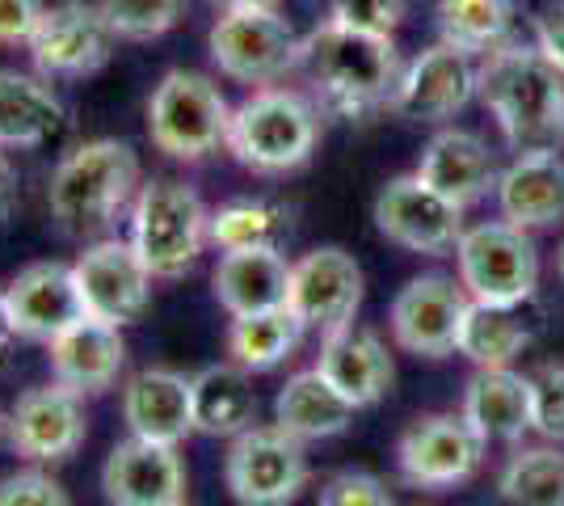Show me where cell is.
I'll use <instances>...</instances> for the list:
<instances>
[{
    "label": "cell",
    "mask_w": 564,
    "mask_h": 506,
    "mask_svg": "<svg viewBox=\"0 0 564 506\" xmlns=\"http://www.w3.org/2000/svg\"><path fill=\"white\" fill-rule=\"evenodd\" d=\"M182 506H186V503H182Z\"/></svg>",
    "instance_id": "7dc6e473"
},
{
    "label": "cell",
    "mask_w": 564,
    "mask_h": 506,
    "mask_svg": "<svg viewBox=\"0 0 564 506\" xmlns=\"http://www.w3.org/2000/svg\"><path fill=\"white\" fill-rule=\"evenodd\" d=\"M22 203V182H18V165L9 161V148H0V224L18 212Z\"/></svg>",
    "instance_id": "b9f144b4"
},
{
    "label": "cell",
    "mask_w": 564,
    "mask_h": 506,
    "mask_svg": "<svg viewBox=\"0 0 564 506\" xmlns=\"http://www.w3.org/2000/svg\"><path fill=\"white\" fill-rule=\"evenodd\" d=\"M497 207L501 219L518 228H556L564 224V157L556 144L527 148L497 173Z\"/></svg>",
    "instance_id": "44dd1931"
},
{
    "label": "cell",
    "mask_w": 564,
    "mask_h": 506,
    "mask_svg": "<svg viewBox=\"0 0 564 506\" xmlns=\"http://www.w3.org/2000/svg\"><path fill=\"white\" fill-rule=\"evenodd\" d=\"M295 73L304 76V94L321 106V115L367 122L379 110H392L404 60L392 34H371L325 18L304 34Z\"/></svg>",
    "instance_id": "6da1fadb"
},
{
    "label": "cell",
    "mask_w": 564,
    "mask_h": 506,
    "mask_svg": "<svg viewBox=\"0 0 564 506\" xmlns=\"http://www.w3.org/2000/svg\"><path fill=\"white\" fill-rule=\"evenodd\" d=\"M127 241L135 245L152 279H182L212 245V207L182 177H152L131 203Z\"/></svg>",
    "instance_id": "5b68a950"
},
{
    "label": "cell",
    "mask_w": 564,
    "mask_h": 506,
    "mask_svg": "<svg viewBox=\"0 0 564 506\" xmlns=\"http://www.w3.org/2000/svg\"><path fill=\"white\" fill-rule=\"evenodd\" d=\"M464 418L485 443H518L531 431V376L514 367H480L464 388Z\"/></svg>",
    "instance_id": "4316f807"
},
{
    "label": "cell",
    "mask_w": 564,
    "mask_h": 506,
    "mask_svg": "<svg viewBox=\"0 0 564 506\" xmlns=\"http://www.w3.org/2000/svg\"><path fill=\"white\" fill-rule=\"evenodd\" d=\"M321 106L304 89H286V85H261L232 106L228 122V152L236 165L261 177H279L295 173L312 161V152L321 144Z\"/></svg>",
    "instance_id": "277c9868"
},
{
    "label": "cell",
    "mask_w": 564,
    "mask_h": 506,
    "mask_svg": "<svg viewBox=\"0 0 564 506\" xmlns=\"http://www.w3.org/2000/svg\"><path fill=\"white\" fill-rule=\"evenodd\" d=\"M531 431L547 443H564V367L556 363L531 376Z\"/></svg>",
    "instance_id": "d590c367"
},
{
    "label": "cell",
    "mask_w": 564,
    "mask_h": 506,
    "mask_svg": "<svg viewBox=\"0 0 564 506\" xmlns=\"http://www.w3.org/2000/svg\"><path fill=\"white\" fill-rule=\"evenodd\" d=\"M140 194V157L135 148L97 136L59 157L47 182V212L68 237H94L115 224Z\"/></svg>",
    "instance_id": "3957f363"
},
{
    "label": "cell",
    "mask_w": 564,
    "mask_h": 506,
    "mask_svg": "<svg viewBox=\"0 0 564 506\" xmlns=\"http://www.w3.org/2000/svg\"><path fill=\"white\" fill-rule=\"evenodd\" d=\"M316 372L350 401L354 410H367V406L383 401L392 392V380H397V363L388 355L383 337L376 330L354 325V321L321 337Z\"/></svg>",
    "instance_id": "ffe728a7"
},
{
    "label": "cell",
    "mask_w": 564,
    "mask_h": 506,
    "mask_svg": "<svg viewBox=\"0 0 564 506\" xmlns=\"http://www.w3.org/2000/svg\"><path fill=\"white\" fill-rule=\"evenodd\" d=\"M118 39L106 13L97 9V0H59L47 4L39 30L30 34V60L34 73L47 80H85V76L101 73L115 55Z\"/></svg>",
    "instance_id": "30bf717a"
},
{
    "label": "cell",
    "mask_w": 564,
    "mask_h": 506,
    "mask_svg": "<svg viewBox=\"0 0 564 506\" xmlns=\"http://www.w3.org/2000/svg\"><path fill=\"white\" fill-rule=\"evenodd\" d=\"M0 443H9V413L0 410Z\"/></svg>",
    "instance_id": "f6af8a7d"
},
{
    "label": "cell",
    "mask_w": 564,
    "mask_h": 506,
    "mask_svg": "<svg viewBox=\"0 0 564 506\" xmlns=\"http://www.w3.org/2000/svg\"><path fill=\"white\" fill-rule=\"evenodd\" d=\"M304 334L307 325L286 304L265 309V313L232 316V325H228V359L240 363L245 372H274L300 351Z\"/></svg>",
    "instance_id": "f546056e"
},
{
    "label": "cell",
    "mask_w": 564,
    "mask_h": 506,
    "mask_svg": "<svg viewBox=\"0 0 564 506\" xmlns=\"http://www.w3.org/2000/svg\"><path fill=\"white\" fill-rule=\"evenodd\" d=\"M228 122H232V106L224 89L194 68L165 73L148 97V140L156 152L186 165L228 148Z\"/></svg>",
    "instance_id": "8992f818"
},
{
    "label": "cell",
    "mask_w": 564,
    "mask_h": 506,
    "mask_svg": "<svg viewBox=\"0 0 564 506\" xmlns=\"http://www.w3.org/2000/svg\"><path fill=\"white\" fill-rule=\"evenodd\" d=\"M118 43H152L186 22L189 0H97Z\"/></svg>",
    "instance_id": "e575fe53"
},
{
    "label": "cell",
    "mask_w": 564,
    "mask_h": 506,
    "mask_svg": "<svg viewBox=\"0 0 564 506\" xmlns=\"http://www.w3.org/2000/svg\"><path fill=\"white\" fill-rule=\"evenodd\" d=\"M485 448L489 443L471 431L464 413H425L400 434L397 469L417 489H455L476 477Z\"/></svg>",
    "instance_id": "4fadbf2b"
},
{
    "label": "cell",
    "mask_w": 564,
    "mask_h": 506,
    "mask_svg": "<svg viewBox=\"0 0 564 506\" xmlns=\"http://www.w3.org/2000/svg\"><path fill=\"white\" fill-rule=\"evenodd\" d=\"M354 413L358 410H354L350 401H346L316 367L295 372V376L279 388V397H274V422H279L286 434L304 439V443L346 434L354 422Z\"/></svg>",
    "instance_id": "f1b7e54d"
},
{
    "label": "cell",
    "mask_w": 564,
    "mask_h": 506,
    "mask_svg": "<svg viewBox=\"0 0 564 506\" xmlns=\"http://www.w3.org/2000/svg\"><path fill=\"white\" fill-rule=\"evenodd\" d=\"M0 506H68V494L43 464H25L0 482Z\"/></svg>",
    "instance_id": "74e56055"
},
{
    "label": "cell",
    "mask_w": 564,
    "mask_h": 506,
    "mask_svg": "<svg viewBox=\"0 0 564 506\" xmlns=\"http://www.w3.org/2000/svg\"><path fill=\"white\" fill-rule=\"evenodd\" d=\"M535 47L564 73V0L547 4L540 18H535Z\"/></svg>",
    "instance_id": "60d3db41"
},
{
    "label": "cell",
    "mask_w": 564,
    "mask_h": 506,
    "mask_svg": "<svg viewBox=\"0 0 564 506\" xmlns=\"http://www.w3.org/2000/svg\"><path fill=\"white\" fill-rule=\"evenodd\" d=\"M531 342H535V330L527 321V304L501 309V304L471 300L464 330H459V355L476 367H510Z\"/></svg>",
    "instance_id": "4dcf8cb0"
},
{
    "label": "cell",
    "mask_w": 564,
    "mask_h": 506,
    "mask_svg": "<svg viewBox=\"0 0 564 506\" xmlns=\"http://www.w3.org/2000/svg\"><path fill=\"white\" fill-rule=\"evenodd\" d=\"M362 304V266L354 262L341 245L307 249L304 258L291 262V288L286 309L304 321L307 330L333 334L350 325Z\"/></svg>",
    "instance_id": "e0dca14e"
},
{
    "label": "cell",
    "mask_w": 564,
    "mask_h": 506,
    "mask_svg": "<svg viewBox=\"0 0 564 506\" xmlns=\"http://www.w3.org/2000/svg\"><path fill=\"white\" fill-rule=\"evenodd\" d=\"M122 422L127 431L152 443H186L194 431V392L189 376L173 367H143L122 385Z\"/></svg>",
    "instance_id": "603a6c76"
},
{
    "label": "cell",
    "mask_w": 564,
    "mask_h": 506,
    "mask_svg": "<svg viewBox=\"0 0 564 506\" xmlns=\"http://www.w3.org/2000/svg\"><path fill=\"white\" fill-rule=\"evenodd\" d=\"M304 34L282 18V9H224L207 34V51L219 76L236 85H279L300 68Z\"/></svg>",
    "instance_id": "ba28073f"
},
{
    "label": "cell",
    "mask_w": 564,
    "mask_h": 506,
    "mask_svg": "<svg viewBox=\"0 0 564 506\" xmlns=\"http://www.w3.org/2000/svg\"><path fill=\"white\" fill-rule=\"evenodd\" d=\"M471 309V295L451 274H417L392 300V342L417 359H447L459 355V330Z\"/></svg>",
    "instance_id": "7c38bea8"
},
{
    "label": "cell",
    "mask_w": 564,
    "mask_h": 506,
    "mask_svg": "<svg viewBox=\"0 0 564 506\" xmlns=\"http://www.w3.org/2000/svg\"><path fill=\"white\" fill-rule=\"evenodd\" d=\"M47 363L51 380H59L80 397H97V392L118 385L122 363H127V342H122L118 325L80 316L72 330H64L47 346Z\"/></svg>",
    "instance_id": "cb8c5ba5"
},
{
    "label": "cell",
    "mask_w": 564,
    "mask_h": 506,
    "mask_svg": "<svg viewBox=\"0 0 564 506\" xmlns=\"http://www.w3.org/2000/svg\"><path fill=\"white\" fill-rule=\"evenodd\" d=\"M13 342H18V330H13V313H9V300H4V288H0V363L9 359Z\"/></svg>",
    "instance_id": "7bdbcfd3"
},
{
    "label": "cell",
    "mask_w": 564,
    "mask_h": 506,
    "mask_svg": "<svg viewBox=\"0 0 564 506\" xmlns=\"http://www.w3.org/2000/svg\"><path fill=\"white\" fill-rule=\"evenodd\" d=\"M556 270H561V283H564V245H561V254H556Z\"/></svg>",
    "instance_id": "bcb514c9"
},
{
    "label": "cell",
    "mask_w": 564,
    "mask_h": 506,
    "mask_svg": "<svg viewBox=\"0 0 564 506\" xmlns=\"http://www.w3.org/2000/svg\"><path fill=\"white\" fill-rule=\"evenodd\" d=\"M215 13L224 9H282V0H212Z\"/></svg>",
    "instance_id": "ee69618b"
},
{
    "label": "cell",
    "mask_w": 564,
    "mask_h": 506,
    "mask_svg": "<svg viewBox=\"0 0 564 506\" xmlns=\"http://www.w3.org/2000/svg\"><path fill=\"white\" fill-rule=\"evenodd\" d=\"M286 237H291V212L270 198H232L212 212V245L219 254L282 249Z\"/></svg>",
    "instance_id": "d6a6232c"
},
{
    "label": "cell",
    "mask_w": 564,
    "mask_h": 506,
    "mask_svg": "<svg viewBox=\"0 0 564 506\" xmlns=\"http://www.w3.org/2000/svg\"><path fill=\"white\" fill-rule=\"evenodd\" d=\"M64 127H68V106L47 76L0 68V148L9 152L43 148Z\"/></svg>",
    "instance_id": "d4e9b609"
},
{
    "label": "cell",
    "mask_w": 564,
    "mask_h": 506,
    "mask_svg": "<svg viewBox=\"0 0 564 506\" xmlns=\"http://www.w3.org/2000/svg\"><path fill=\"white\" fill-rule=\"evenodd\" d=\"M459 283L476 304H531L540 288V249L527 228L510 219H485L464 228L455 245Z\"/></svg>",
    "instance_id": "52a82bcc"
},
{
    "label": "cell",
    "mask_w": 564,
    "mask_h": 506,
    "mask_svg": "<svg viewBox=\"0 0 564 506\" xmlns=\"http://www.w3.org/2000/svg\"><path fill=\"white\" fill-rule=\"evenodd\" d=\"M514 0H438V39L476 60L514 43Z\"/></svg>",
    "instance_id": "1f68e13d"
},
{
    "label": "cell",
    "mask_w": 564,
    "mask_h": 506,
    "mask_svg": "<svg viewBox=\"0 0 564 506\" xmlns=\"http://www.w3.org/2000/svg\"><path fill=\"white\" fill-rule=\"evenodd\" d=\"M316 506H397L388 485L371 477V473H358V469H346L329 482L321 485V498Z\"/></svg>",
    "instance_id": "f35d334b"
},
{
    "label": "cell",
    "mask_w": 564,
    "mask_h": 506,
    "mask_svg": "<svg viewBox=\"0 0 564 506\" xmlns=\"http://www.w3.org/2000/svg\"><path fill=\"white\" fill-rule=\"evenodd\" d=\"M212 288L228 316L282 309L291 288V262L282 249H232V254H219Z\"/></svg>",
    "instance_id": "484cf974"
},
{
    "label": "cell",
    "mask_w": 564,
    "mask_h": 506,
    "mask_svg": "<svg viewBox=\"0 0 564 506\" xmlns=\"http://www.w3.org/2000/svg\"><path fill=\"white\" fill-rule=\"evenodd\" d=\"M101 494L110 506H182L186 464L177 448L131 434L101 464Z\"/></svg>",
    "instance_id": "ac0fdd59"
},
{
    "label": "cell",
    "mask_w": 564,
    "mask_h": 506,
    "mask_svg": "<svg viewBox=\"0 0 564 506\" xmlns=\"http://www.w3.org/2000/svg\"><path fill=\"white\" fill-rule=\"evenodd\" d=\"M307 452L304 439L274 427H249L232 439L224 460V482L236 506H291L304 494Z\"/></svg>",
    "instance_id": "9c48e42d"
},
{
    "label": "cell",
    "mask_w": 564,
    "mask_h": 506,
    "mask_svg": "<svg viewBox=\"0 0 564 506\" xmlns=\"http://www.w3.org/2000/svg\"><path fill=\"white\" fill-rule=\"evenodd\" d=\"M413 173L464 212L497 191L494 152L476 131H464V127H438L422 148V161Z\"/></svg>",
    "instance_id": "7402d4cb"
},
{
    "label": "cell",
    "mask_w": 564,
    "mask_h": 506,
    "mask_svg": "<svg viewBox=\"0 0 564 506\" xmlns=\"http://www.w3.org/2000/svg\"><path fill=\"white\" fill-rule=\"evenodd\" d=\"M72 270H76V288L85 300V316H94V321L122 330V325L140 321L152 304L156 279L131 241L106 237V241L85 245V254L72 262Z\"/></svg>",
    "instance_id": "2e32d148"
},
{
    "label": "cell",
    "mask_w": 564,
    "mask_h": 506,
    "mask_svg": "<svg viewBox=\"0 0 564 506\" xmlns=\"http://www.w3.org/2000/svg\"><path fill=\"white\" fill-rule=\"evenodd\" d=\"M325 13L329 22L354 25V30L392 34L409 13V0H325Z\"/></svg>",
    "instance_id": "8d00e7d4"
},
{
    "label": "cell",
    "mask_w": 564,
    "mask_h": 506,
    "mask_svg": "<svg viewBox=\"0 0 564 506\" xmlns=\"http://www.w3.org/2000/svg\"><path fill=\"white\" fill-rule=\"evenodd\" d=\"M501 506H564V452L543 448H518L506 460L501 482H497Z\"/></svg>",
    "instance_id": "836d02e7"
},
{
    "label": "cell",
    "mask_w": 564,
    "mask_h": 506,
    "mask_svg": "<svg viewBox=\"0 0 564 506\" xmlns=\"http://www.w3.org/2000/svg\"><path fill=\"white\" fill-rule=\"evenodd\" d=\"M47 13L43 0H0V47H25Z\"/></svg>",
    "instance_id": "ab89813d"
},
{
    "label": "cell",
    "mask_w": 564,
    "mask_h": 506,
    "mask_svg": "<svg viewBox=\"0 0 564 506\" xmlns=\"http://www.w3.org/2000/svg\"><path fill=\"white\" fill-rule=\"evenodd\" d=\"M480 106L489 110L506 144L547 148L564 136V73L535 43H506L480 60Z\"/></svg>",
    "instance_id": "7a4b0ae2"
},
{
    "label": "cell",
    "mask_w": 564,
    "mask_h": 506,
    "mask_svg": "<svg viewBox=\"0 0 564 506\" xmlns=\"http://www.w3.org/2000/svg\"><path fill=\"white\" fill-rule=\"evenodd\" d=\"M480 89V64L468 51L434 43L425 47L413 64H404V76L392 97V115L404 122H430V127H447L455 115L468 110V101Z\"/></svg>",
    "instance_id": "9a60e30c"
},
{
    "label": "cell",
    "mask_w": 564,
    "mask_h": 506,
    "mask_svg": "<svg viewBox=\"0 0 564 506\" xmlns=\"http://www.w3.org/2000/svg\"><path fill=\"white\" fill-rule=\"evenodd\" d=\"M371 216L383 241L425 258H443L464 237V207H455L434 186H425L417 173H400L392 182H383Z\"/></svg>",
    "instance_id": "8fae6325"
},
{
    "label": "cell",
    "mask_w": 564,
    "mask_h": 506,
    "mask_svg": "<svg viewBox=\"0 0 564 506\" xmlns=\"http://www.w3.org/2000/svg\"><path fill=\"white\" fill-rule=\"evenodd\" d=\"M253 372L240 363H212L198 376H189L194 392V431L212 439H236L240 431L253 427L258 418V392H253Z\"/></svg>",
    "instance_id": "83f0119b"
},
{
    "label": "cell",
    "mask_w": 564,
    "mask_h": 506,
    "mask_svg": "<svg viewBox=\"0 0 564 506\" xmlns=\"http://www.w3.org/2000/svg\"><path fill=\"white\" fill-rule=\"evenodd\" d=\"M4 300H9L18 337L43 342V346H51L64 330H72L85 316V300H80V288H76V270L64 262L22 266L4 283Z\"/></svg>",
    "instance_id": "d6986e66"
},
{
    "label": "cell",
    "mask_w": 564,
    "mask_h": 506,
    "mask_svg": "<svg viewBox=\"0 0 564 506\" xmlns=\"http://www.w3.org/2000/svg\"><path fill=\"white\" fill-rule=\"evenodd\" d=\"M85 397L59 380L25 388L9 410V448L25 464H64L85 448Z\"/></svg>",
    "instance_id": "5bb4252c"
}]
</instances>
